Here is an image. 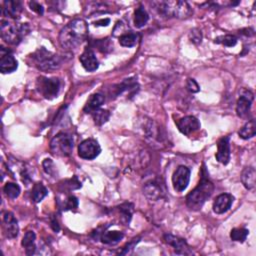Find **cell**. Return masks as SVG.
<instances>
[{
    "label": "cell",
    "mask_w": 256,
    "mask_h": 256,
    "mask_svg": "<svg viewBox=\"0 0 256 256\" xmlns=\"http://www.w3.org/2000/svg\"><path fill=\"white\" fill-rule=\"evenodd\" d=\"M101 152L99 143L95 139L88 138L83 140L78 145V155L85 160H92L97 157Z\"/></svg>",
    "instance_id": "obj_8"
},
{
    "label": "cell",
    "mask_w": 256,
    "mask_h": 256,
    "mask_svg": "<svg viewBox=\"0 0 256 256\" xmlns=\"http://www.w3.org/2000/svg\"><path fill=\"white\" fill-rule=\"evenodd\" d=\"M234 197L229 193H222L218 195L213 203V211L216 214H223L227 212L233 203Z\"/></svg>",
    "instance_id": "obj_16"
},
{
    "label": "cell",
    "mask_w": 256,
    "mask_h": 256,
    "mask_svg": "<svg viewBox=\"0 0 256 256\" xmlns=\"http://www.w3.org/2000/svg\"><path fill=\"white\" fill-rule=\"evenodd\" d=\"M229 136H225L221 138L217 144V152L215 157L217 161L226 165L228 164L230 160V143H229Z\"/></svg>",
    "instance_id": "obj_15"
},
{
    "label": "cell",
    "mask_w": 256,
    "mask_h": 256,
    "mask_svg": "<svg viewBox=\"0 0 256 256\" xmlns=\"http://www.w3.org/2000/svg\"><path fill=\"white\" fill-rule=\"evenodd\" d=\"M187 89L191 92V93H197L200 90V87L198 85V83L195 81L194 79H188L187 80V83H186Z\"/></svg>",
    "instance_id": "obj_36"
},
{
    "label": "cell",
    "mask_w": 256,
    "mask_h": 256,
    "mask_svg": "<svg viewBox=\"0 0 256 256\" xmlns=\"http://www.w3.org/2000/svg\"><path fill=\"white\" fill-rule=\"evenodd\" d=\"M176 125H177L179 131L187 136L200 129V123L198 119L195 116H191V115L185 116L177 120L176 121Z\"/></svg>",
    "instance_id": "obj_12"
},
{
    "label": "cell",
    "mask_w": 256,
    "mask_h": 256,
    "mask_svg": "<svg viewBox=\"0 0 256 256\" xmlns=\"http://www.w3.org/2000/svg\"><path fill=\"white\" fill-rule=\"evenodd\" d=\"M29 32V26L26 23H18L8 20L1 21V37L12 45H17Z\"/></svg>",
    "instance_id": "obj_4"
},
{
    "label": "cell",
    "mask_w": 256,
    "mask_h": 256,
    "mask_svg": "<svg viewBox=\"0 0 256 256\" xmlns=\"http://www.w3.org/2000/svg\"><path fill=\"white\" fill-rule=\"evenodd\" d=\"M124 237V234L120 231H104L100 237L104 244H116Z\"/></svg>",
    "instance_id": "obj_23"
},
{
    "label": "cell",
    "mask_w": 256,
    "mask_h": 256,
    "mask_svg": "<svg viewBox=\"0 0 256 256\" xmlns=\"http://www.w3.org/2000/svg\"><path fill=\"white\" fill-rule=\"evenodd\" d=\"M109 116L110 113L107 110L104 109H98L92 113V117L96 125H102L109 119Z\"/></svg>",
    "instance_id": "obj_31"
},
{
    "label": "cell",
    "mask_w": 256,
    "mask_h": 256,
    "mask_svg": "<svg viewBox=\"0 0 256 256\" xmlns=\"http://www.w3.org/2000/svg\"><path fill=\"white\" fill-rule=\"evenodd\" d=\"M79 60L81 62L84 69L89 72L97 70L99 67V62L91 49H86L81 55H80Z\"/></svg>",
    "instance_id": "obj_18"
},
{
    "label": "cell",
    "mask_w": 256,
    "mask_h": 256,
    "mask_svg": "<svg viewBox=\"0 0 256 256\" xmlns=\"http://www.w3.org/2000/svg\"><path fill=\"white\" fill-rule=\"evenodd\" d=\"M144 194L146 195L147 198L150 200H158L159 198H161L165 194V185L161 180L155 179L153 181H150L147 183L145 186H144Z\"/></svg>",
    "instance_id": "obj_11"
},
{
    "label": "cell",
    "mask_w": 256,
    "mask_h": 256,
    "mask_svg": "<svg viewBox=\"0 0 256 256\" xmlns=\"http://www.w3.org/2000/svg\"><path fill=\"white\" fill-rule=\"evenodd\" d=\"M47 194L48 190L42 183L34 184L33 189H32V198H33L36 203L40 202Z\"/></svg>",
    "instance_id": "obj_27"
},
{
    "label": "cell",
    "mask_w": 256,
    "mask_h": 256,
    "mask_svg": "<svg viewBox=\"0 0 256 256\" xmlns=\"http://www.w3.org/2000/svg\"><path fill=\"white\" fill-rule=\"evenodd\" d=\"M73 137L65 132H60L56 134L50 142V150L52 154L56 156H69L73 150Z\"/></svg>",
    "instance_id": "obj_6"
},
{
    "label": "cell",
    "mask_w": 256,
    "mask_h": 256,
    "mask_svg": "<svg viewBox=\"0 0 256 256\" xmlns=\"http://www.w3.org/2000/svg\"><path fill=\"white\" fill-rule=\"evenodd\" d=\"M249 231L245 228H233L230 232V238L233 240V241L237 242H244L245 239L248 236Z\"/></svg>",
    "instance_id": "obj_30"
},
{
    "label": "cell",
    "mask_w": 256,
    "mask_h": 256,
    "mask_svg": "<svg viewBox=\"0 0 256 256\" xmlns=\"http://www.w3.org/2000/svg\"><path fill=\"white\" fill-rule=\"evenodd\" d=\"M77 207H78V199L73 195L68 196L65 204H64V209L72 210V209H76Z\"/></svg>",
    "instance_id": "obj_33"
},
{
    "label": "cell",
    "mask_w": 256,
    "mask_h": 256,
    "mask_svg": "<svg viewBox=\"0 0 256 256\" xmlns=\"http://www.w3.org/2000/svg\"><path fill=\"white\" fill-rule=\"evenodd\" d=\"M28 4H29V7H30V9L32 11L36 12L39 15H43L44 8H43V6L39 2H37V1H30Z\"/></svg>",
    "instance_id": "obj_37"
},
{
    "label": "cell",
    "mask_w": 256,
    "mask_h": 256,
    "mask_svg": "<svg viewBox=\"0 0 256 256\" xmlns=\"http://www.w3.org/2000/svg\"><path fill=\"white\" fill-rule=\"evenodd\" d=\"M253 98V93L249 90H245L244 93L240 96L236 105V113L239 117L246 118L249 115Z\"/></svg>",
    "instance_id": "obj_13"
},
{
    "label": "cell",
    "mask_w": 256,
    "mask_h": 256,
    "mask_svg": "<svg viewBox=\"0 0 256 256\" xmlns=\"http://www.w3.org/2000/svg\"><path fill=\"white\" fill-rule=\"evenodd\" d=\"M3 190H4V193L11 199L17 198L20 194V192H21L20 186L18 184L13 183V182L6 183Z\"/></svg>",
    "instance_id": "obj_29"
},
{
    "label": "cell",
    "mask_w": 256,
    "mask_h": 256,
    "mask_svg": "<svg viewBox=\"0 0 256 256\" xmlns=\"http://www.w3.org/2000/svg\"><path fill=\"white\" fill-rule=\"evenodd\" d=\"M149 20V15L143 6H139L134 11V25L137 28H141Z\"/></svg>",
    "instance_id": "obj_24"
},
{
    "label": "cell",
    "mask_w": 256,
    "mask_h": 256,
    "mask_svg": "<svg viewBox=\"0 0 256 256\" xmlns=\"http://www.w3.org/2000/svg\"><path fill=\"white\" fill-rule=\"evenodd\" d=\"M214 191L213 183L208 178V174L205 167L202 168L201 179L198 185L192 190L186 197V204L190 210H199L208 200L210 198Z\"/></svg>",
    "instance_id": "obj_2"
},
{
    "label": "cell",
    "mask_w": 256,
    "mask_h": 256,
    "mask_svg": "<svg viewBox=\"0 0 256 256\" xmlns=\"http://www.w3.org/2000/svg\"><path fill=\"white\" fill-rule=\"evenodd\" d=\"M22 11V4L18 0H8L3 2L2 13L6 17L15 19L17 18Z\"/></svg>",
    "instance_id": "obj_19"
},
{
    "label": "cell",
    "mask_w": 256,
    "mask_h": 256,
    "mask_svg": "<svg viewBox=\"0 0 256 256\" xmlns=\"http://www.w3.org/2000/svg\"><path fill=\"white\" fill-rule=\"evenodd\" d=\"M110 23V19L109 18H105V19H101L98 20L97 22H95L96 26H107Z\"/></svg>",
    "instance_id": "obj_39"
},
{
    "label": "cell",
    "mask_w": 256,
    "mask_h": 256,
    "mask_svg": "<svg viewBox=\"0 0 256 256\" xmlns=\"http://www.w3.org/2000/svg\"><path fill=\"white\" fill-rule=\"evenodd\" d=\"M60 80L56 77L48 78L45 76H40L37 78L36 88L38 92L46 99H53L57 97L60 91Z\"/></svg>",
    "instance_id": "obj_7"
},
{
    "label": "cell",
    "mask_w": 256,
    "mask_h": 256,
    "mask_svg": "<svg viewBox=\"0 0 256 256\" xmlns=\"http://www.w3.org/2000/svg\"><path fill=\"white\" fill-rule=\"evenodd\" d=\"M88 26L83 19H74L64 26L59 33V43L64 50L74 51L86 40Z\"/></svg>",
    "instance_id": "obj_1"
},
{
    "label": "cell",
    "mask_w": 256,
    "mask_h": 256,
    "mask_svg": "<svg viewBox=\"0 0 256 256\" xmlns=\"http://www.w3.org/2000/svg\"><path fill=\"white\" fill-rule=\"evenodd\" d=\"M118 209L121 214L122 221L126 224L129 223L133 213V205L131 203H123L122 205L119 206Z\"/></svg>",
    "instance_id": "obj_28"
},
{
    "label": "cell",
    "mask_w": 256,
    "mask_h": 256,
    "mask_svg": "<svg viewBox=\"0 0 256 256\" xmlns=\"http://www.w3.org/2000/svg\"><path fill=\"white\" fill-rule=\"evenodd\" d=\"M43 168L45 170V172L47 174L49 175H53L54 174V170H55V167H54V164L52 162L51 159H45L43 161Z\"/></svg>",
    "instance_id": "obj_35"
},
{
    "label": "cell",
    "mask_w": 256,
    "mask_h": 256,
    "mask_svg": "<svg viewBox=\"0 0 256 256\" xmlns=\"http://www.w3.org/2000/svg\"><path fill=\"white\" fill-rule=\"evenodd\" d=\"M164 240L167 244L172 246L177 254H190L191 250L184 239L174 236L172 234H165Z\"/></svg>",
    "instance_id": "obj_17"
},
{
    "label": "cell",
    "mask_w": 256,
    "mask_h": 256,
    "mask_svg": "<svg viewBox=\"0 0 256 256\" xmlns=\"http://www.w3.org/2000/svg\"><path fill=\"white\" fill-rule=\"evenodd\" d=\"M239 136L242 139H250L256 134V123L255 120L252 119L249 122H247L241 129L238 132Z\"/></svg>",
    "instance_id": "obj_25"
},
{
    "label": "cell",
    "mask_w": 256,
    "mask_h": 256,
    "mask_svg": "<svg viewBox=\"0 0 256 256\" xmlns=\"http://www.w3.org/2000/svg\"><path fill=\"white\" fill-rule=\"evenodd\" d=\"M190 181V170L188 167L181 165L176 169L172 175V184L177 192L184 191Z\"/></svg>",
    "instance_id": "obj_9"
},
{
    "label": "cell",
    "mask_w": 256,
    "mask_h": 256,
    "mask_svg": "<svg viewBox=\"0 0 256 256\" xmlns=\"http://www.w3.org/2000/svg\"><path fill=\"white\" fill-rule=\"evenodd\" d=\"M152 4L160 14L166 17L187 18L191 14V8L186 1H154Z\"/></svg>",
    "instance_id": "obj_3"
},
{
    "label": "cell",
    "mask_w": 256,
    "mask_h": 256,
    "mask_svg": "<svg viewBox=\"0 0 256 256\" xmlns=\"http://www.w3.org/2000/svg\"><path fill=\"white\" fill-rule=\"evenodd\" d=\"M215 43H219L227 47H233L237 44V37L231 34L219 36L215 39Z\"/></svg>",
    "instance_id": "obj_32"
},
{
    "label": "cell",
    "mask_w": 256,
    "mask_h": 256,
    "mask_svg": "<svg viewBox=\"0 0 256 256\" xmlns=\"http://www.w3.org/2000/svg\"><path fill=\"white\" fill-rule=\"evenodd\" d=\"M50 223H51V227H52V229H53L55 232H58V231L60 230V226H59V224H58V221L56 220L55 217H52V218H51Z\"/></svg>",
    "instance_id": "obj_38"
},
{
    "label": "cell",
    "mask_w": 256,
    "mask_h": 256,
    "mask_svg": "<svg viewBox=\"0 0 256 256\" xmlns=\"http://www.w3.org/2000/svg\"><path fill=\"white\" fill-rule=\"evenodd\" d=\"M255 178L256 171L253 167H246L241 173V182L248 190H253L255 188Z\"/></svg>",
    "instance_id": "obj_21"
},
{
    "label": "cell",
    "mask_w": 256,
    "mask_h": 256,
    "mask_svg": "<svg viewBox=\"0 0 256 256\" xmlns=\"http://www.w3.org/2000/svg\"><path fill=\"white\" fill-rule=\"evenodd\" d=\"M18 67V62L14 58L12 53L1 47V52H0V71L3 74L12 73Z\"/></svg>",
    "instance_id": "obj_10"
},
{
    "label": "cell",
    "mask_w": 256,
    "mask_h": 256,
    "mask_svg": "<svg viewBox=\"0 0 256 256\" xmlns=\"http://www.w3.org/2000/svg\"><path fill=\"white\" fill-rule=\"evenodd\" d=\"M138 39L139 36L137 33H134V32H126V33H123L119 37V43L124 47H133L137 44Z\"/></svg>",
    "instance_id": "obj_26"
},
{
    "label": "cell",
    "mask_w": 256,
    "mask_h": 256,
    "mask_svg": "<svg viewBox=\"0 0 256 256\" xmlns=\"http://www.w3.org/2000/svg\"><path fill=\"white\" fill-rule=\"evenodd\" d=\"M3 230L7 238L13 239L17 237L19 232L18 222L16 220L14 214L9 211L3 212Z\"/></svg>",
    "instance_id": "obj_14"
},
{
    "label": "cell",
    "mask_w": 256,
    "mask_h": 256,
    "mask_svg": "<svg viewBox=\"0 0 256 256\" xmlns=\"http://www.w3.org/2000/svg\"><path fill=\"white\" fill-rule=\"evenodd\" d=\"M32 59L35 63L36 67L41 71H52L58 69L62 65V58L50 51L46 50L44 47L32 55Z\"/></svg>",
    "instance_id": "obj_5"
},
{
    "label": "cell",
    "mask_w": 256,
    "mask_h": 256,
    "mask_svg": "<svg viewBox=\"0 0 256 256\" xmlns=\"http://www.w3.org/2000/svg\"><path fill=\"white\" fill-rule=\"evenodd\" d=\"M189 37H190V40L192 42H194L196 44L201 43V40H202V33H201V31L198 30V29L191 30L190 33H189Z\"/></svg>",
    "instance_id": "obj_34"
},
{
    "label": "cell",
    "mask_w": 256,
    "mask_h": 256,
    "mask_svg": "<svg viewBox=\"0 0 256 256\" xmlns=\"http://www.w3.org/2000/svg\"><path fill=\"white\" fill-rule=\"evenodd\" d=\"M35 240H36V235L33 231H27L24 237L22 238L21 245L25 248V252L27 255L34 254L36 250Z\"/></svg>",
    "instance_id": "obj_22"
},
{
    "label": "cell",
    "mask_w": 256,
    "mask_h": 256,
    "mask_svg": "<svg viewBox=\"0 0 256 256\" xmlns=\"http://www.w3.org/2000/svg\"><path fill=\"white\" fill-rule=\"evenodd\" d=\"M104 101H105V97H104L103 94L94 93L90 96L89 99L87 100L83 110H84L85 113L92 114L93 112H95L96 110H98L102 106Z\"/></svg>",
    "instance_id": "obj_20"
}]
</instances>
